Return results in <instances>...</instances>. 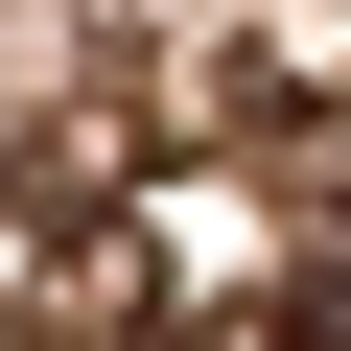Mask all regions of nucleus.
Returning <instances> with one entry per match:
<instances>
[{"label":"nucleus","instance_id":"obj_2","mask_svg":"<svg viewBox=\"0 0 351 351\" xmlns=\"http://www.w3.org/2000/svg\"><path fill=\"white\" fill-rule=\"evenodd\" d=\"M281 351H328V328H304V304H281Z\"/></svg>","mask_w":351,"mask_h":351},{"label":"nucleus","instance_id":"obj_1","mask_svg":"<svg viewBox=\"0 0 351 351\" xmlns=\"http://www.w3.org/2000/svg\"><path fill=\"white\" fill-rule=\"evenodd\" d=\"M304 328H328V351H351V234H328V258H304Z\"/></svg>","mask_w":351,"mask_h":351}]
</instances>
